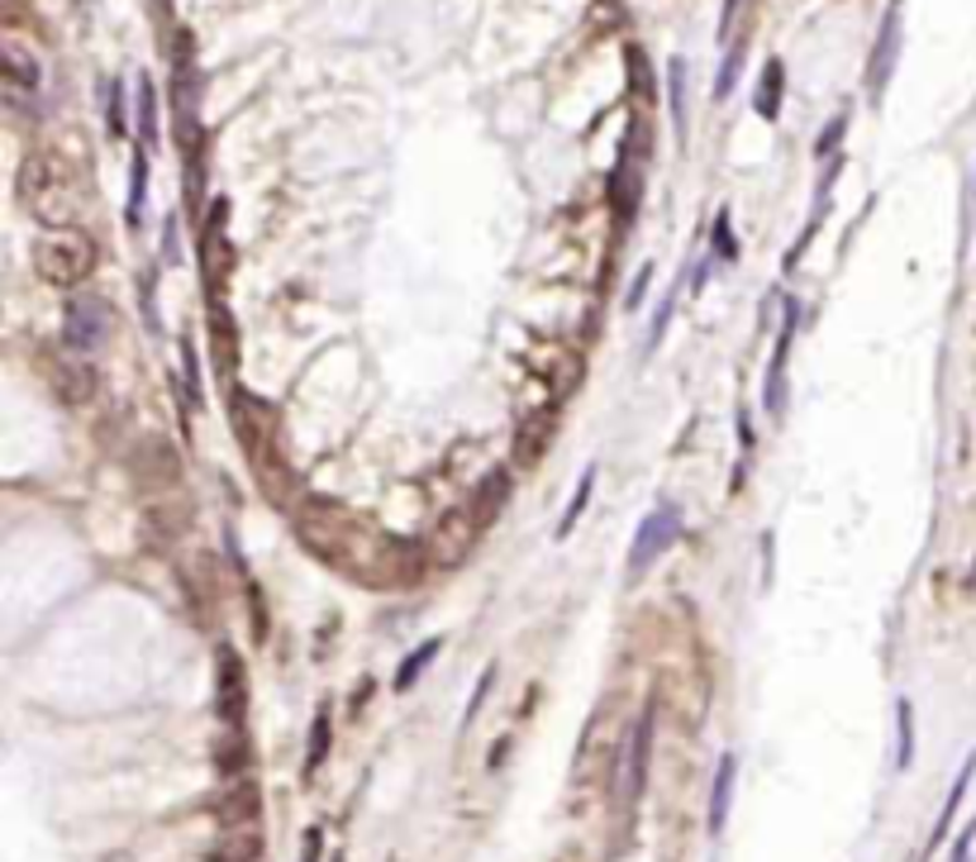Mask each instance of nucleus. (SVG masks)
<instances>
[{"label":"nucleus","instance_id":"obj_1","mask_svg":"<svg viewBox=\"0 0 976 862\" xmlns=\"http://www.w3.org/2000/svg\"><path fill=\"white\" fill-rule=\"evenodd\" d=\"M34 267L48 286H76L96 272V248L82 234H62V239H44L34 248Z\"/></svg>","mask_w":976,"mask_h":862},{"label":"nucleus","instance_id":"obj_2","mask_svg":"<svg viewBox=\"0 0 976 862\" xmlns=\"http://www.w3.org/2000/svg\"><path fill=\"white\" fill-rule=\"evenodd\" d=\"M20 191H24V201H29V211L44 219V225H62V211L53 201H62L68 211L76 215V201H72V187H68V177H62V167L53 163V158H29L24 163V177H20Z\"/></svg>","mask_w":976,"mask_h":862},{"label":"nucleus","instance_id":"obj_3","mask_svg":"<svg viewBox=\"0 0 976 862\" xmlns=\"http://www.w3.org/2000/svg\"><path fill=\"white\" fill-rule=\"evenodd\" d=\"M676 529H682V511H676V505H658V511L639 525V534H634V548H629V577H643V572L653 567L662 553H667V543L676 539Z\"/></svg>","mask_w":976,"mask_h":862},{"label":"nucleus","instance_id":"obj_4","mask_svg":"<svg viewBox=\"0 0 976 862\" xmlns=\"http://www.w3.org/2000/svg\"><path fill=\"white\" fill-rule=\"evenodd\" d=\"M106 334H110L106 306H100L96 296H72L68 300V324H62V338H68V348L82 352V358H91V352H100Z\"/></svg>","mask_w":976,"mask_h":862},{"label":"nucleus","instance_id":"obj_5","mask_svg":"<svg viewBox=\"0 0 976 862\" xmlns=\"http://www.w3.org/2000/svg\"><path fill=\"white\" fill-rule=\"evenodd\" d=\"M0 68H5L10 106H29V100H38V91H44V68H38V58L29 53V48L15 44V38H5V48H0Z\"/></svg>","mask_w":976,"mask_h":862},{"label":"nucleus","instance_id":"obj_6","mask_svg":"<svg viewBox=\"0 0 976 862\" xmlns=\"http://www.w3.org/2000/svg\"><path fill=\"white\" fill-rule=\"evenodd\" d=\"M895 62H901V0L887 5V20H881V34H877V48H871V62H867V96L881 100L887 91Z\"/></svg>","mask_w":976,"mask_h":862},{"label":"nucleus","instance_id":"obj_7","mask_svg":"<svg viewBox=\"0 0 976 862\" xmlns=\"http://www.w3.org/2000/svg\"><path fill=\"white\" fill-rule=\"evenodd\" d=\"M796 320H800V306H786V320H781V334H776V352H772V368H767L762 400H767V415H772V420H781V415H786V362H791Z\"/></svg>","mask_w":976,"mask_h":862},{"label":"nucleus","instance_id":"obj_8","mask_svg":"<svg viewBox=\"0 0 976 862\" xmlns=\"http://www.w3.org/2000/svg\"><path fill=\"white\" fill-rule=\"evenodd\" d=\"M648 753H653V710L639 715L634 739H629V753H624V805L639 801L643 777H648Z\"/></svg>","mask_w":976,"mask_h":862},{"label":"nucleus","instance_id":"obj_9","mask_svg":"<svg viewBox=\"0 0 976 862\" xmlns=\"http://www.w3.org/2000/svg\"><path fill=\"white\" fill-rule=\"evenodd\" d=\"M734 781H738V757L724 753L714 767V787H710V839H720L728 825V805H734Z\"/></svg>","mask_w":976,"mask_h":862},{"label":"nucleus","instance_id":"obj_10","mask_svg":"<svg viewBox=\"0 0 976 862\" xmlns=\"http://www.w3.org/2000/svg\"><path fill=\"white\" fill-rule=\"evenodd\" d=\"M219 691H225V720H229V729H239L243 725V662L233 658V653L219 658Z\"/></svg>","mask_w":976,"mask_h":862},{"label":"nucleus","instance_id":"obj_11","mask_svg":"<svg viewBox=\"0 0 976 862\" xmlns=\"http://www.w3.org/2000/svg\"><path fill=\"white\" fill-rule=\"evenodd\" d=\"M53 386L68 400H91V391H96V372L86 368L82 352H68V368H53Z\"/></svg>","mask_w":976,"mask_h":862},{"label":"nucleus","instance_id":"obj_12","mask_svg":"<svg viewBox=\"0 0 976 862\" xmlns=\"http://www.w3.org/2000/svg\"><path fill=\"white\" fill-rule=\"evenodd\" d=\"M781 96H786V68L772 58L762 68V82H758V96H752V110L762 115V120H776L781 115Z\"/></svg>","mask_w":976,"mask_h":862},{"label":"nucleus","instance_id":"obj_13","mask_svg":"<svg viewBox=\"0 0 976 862\" xmlns=\"http://www.w3.org/2000/svg\"><path fill=\"white\" fill-rule=\"evenodd\" d=\"M972 777H976V753L962 763V773H957V781H953V791H948V801H943V810H939V825H933V839H929V853L943 843V834H948V825H953V815H957V805H962V795H967V787H972Z\"/></svg>","mask_w":976,"mask_h":862},{"label":"nucleus","instance_id":"obj_14","mask_svg":"<svg viewBox=\"0 0 976 862\" xmlns=\"http://www.w3.org/2000/svg\"><path fill=\"white\" fill-rule=\"evenodd\" d=\"M438 653H444V638H424V644L414 648L410 658H406V662H400V668H396V691H410L414 682H420V677L429 672V662H434Z\"/></svg>","mask_w":976,"mask_h":862},{"label":"nucleus","instance_id":"obj_15","mask_svg":"<svg viewBox=\"0 0 976 862\" xmlns=\"http://www.w3.org/2000/svg\"><path fill=\"white\" fill-rule=\"evenodd\" d=\"M329 739H334V720H329V705L315 710V725H310V753H305V777H315L329 757Z\"/></svg>","mask_w":976,"mask_h":862},{"label":"nucleus","instance_id":"obj_16","mask_svg":"<svg viewBox=\"0 0 976 862\" xmlns=\"http://www.w3.org/2000/svg\"><path fill=\"white\" fill-rule=\"evenodd\" d=\"M915 763V710L909 701H895V773Z\"/></svg>","mask_w":976,"mask_h":862},{"label":"nucleus","instance_id":"obj_17","mask_svg":"<svg viewBox=\"0 0 976 862\" xmlns=\"http://www.w3.org/2000/svg\"><path fill=\"white\" fill-rule=\"evenodd\" d=\"M591 491H595V467H586V477H581V487H577V495H571V505L563 511V519L553 525V539L563 543L571 529H577V519L586 515V501H591Z\"/></svg>","mask_w":976,"mask_h":862},{"label":"nucleus","instance_id":"obj_18","mask_svg":"<svg viewBox=\"0 0 976 862\" xmlns=\"http://www.w3.org/2000/svg\"><path fill=\"white\" fill-rule=\"evenodd\" d=\"M682 76H686V68H682V58L667 68V96H672V124H676V139L686 143V100H682Z\"/></svg>","mask_w":976,"mask_h":862},{"label":"nucleus","instance_id":"obj_19","mask_svg":"<svg viewBox=\"0 0 976 862\" xmlns=\"http://www.w3.org/2000/svg\"><path fill=\"white\" fill-rule=\"evenodd\" d=\"M714 258H724V263H734L738 258V243H734V219H728V205L720 215H714Z\"/></svg>","mask_w":976,"mask_h":862},{"label":"nucleus","instance_id":"obj_20","mask_svg":"<svg viewBox=\"0 0 976 862\" xmlns=\"http://www.w3.org/2000/svg\"><path fill=\"white\" fill-rule=\"evenodd\" d=\"M138 120H143V139H158V96H153L148 76L138 82Z\"/></svg>","mask_w":976,"mask_h":862},{"label":"nucleus","instance_id":"obj_21","mask_svg":"<svg viewBox=\"0 0 976 862\" xmlns=\"http://www.w3.org/2000/svg\"><path fill=\"white\" fill-rule=\"evenodd\" d=\"M106 124H110V134H115V139H124V134H129V115H124V91H120V82L106 91Z\"/></svg>","mask_w":976,"mask_h":862},{"label":"nucleus","instance_id":"obj_22","mask_svg":"<svg viewBox=\"0 0 976 862\" xmlns=\"http://www.w3.org/2000/svg\"><path fill=\"white\" fill-rule=\"evenodd\" d=\"M143 177H148V158H143V148L134 153V181H129V225H138L143 215Z\"/></svg>","mask_w":976,"mask_h":862},{"label":"nucleus","instance_id":"obj_23","mask_svg":"<svg viewBox=\"0 0 976 862\" xmlns=\"http://www.w3.org/2000/svg\"><path fill=\"white\" fill-rule=\"evenodd\" d=\"M738 68H744V48H728V62L720 68V76H714V100H724L728 91H734V82H738Z\"/></svg>","mask_w":976,"mask_h":862},{"label":"nucleus","instance_id":"obj_24","mask_svg":"<svg viewBox=\"0 0 976 862\" xmlns=\"http://www.w3.org/2000/svg\"><path fill=\"white\" fill-rule=\"evenodd\" d=\"M676 291H682V286H672L667 300H662V306H658V320H653V334H648V348H658V344H662V334H667V324H672V306H676Z\"/></svg>","mask_w":976,"mask_h":862},{"label":"nucleus","instance_id":"obj_25","mask_svg":"<svg viewBox=\"0 0 976 862\" xmlns=\"http://www.w3.org/2000/svg\"><path fill=\"white\" fill-rule=\"evenodd\" d=\"M491 682H496V668H486L481 672V682H477V691H472V701H467V715H462V729L477 720V710H481V701H486V691H491Z\"/></svg>","mask_w":976,"mask_h":862},{"label":"nucleus","instance_id":"obj_26","mask_svg":"<svg viewBox=\"0 0 976 862\" xmlns=\"http://www.w3.org/2000/svg\"><path fill=\"white\" fill-rule=\"evenodd\" d=\"M843 129H848V115H839V120H829V129H824V139H819V148H815V153H819V158H824V153H829V148H834V143L843 139Z\"/></svg>","mask_w":976,"mask_h":862},{"label":"nucleus","instance_id":"obj_27","mask_svg":"<svg viewBox=\"0 0 976 862\" xmlns=\"http://www.w3.org/2000/svg\"><path fill=\"white\" fill-rule=\"evenodd\" d=\"M324 858V829H310L305 834V853H301V862H320Z\"/></svg>","mask_w":976,"mask_h":862},{"label":"nucleus","instance_id":"obj_28","mask_svg":"<svg viewBox=\"0 0 976 862\" xmlns=\"http://www.w3.org/2000/svg\"><path fill=\"white\" fill-rule=\"evenodd\" d=\"M734 15H738V0H724V24H720V38L728 34V24H734Z\"/></svg>","mask_w":976,"mask_h":862}]
</instances>
